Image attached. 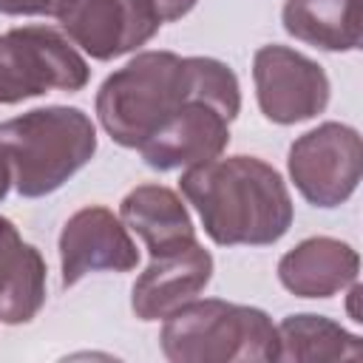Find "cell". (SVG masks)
Here are the masks:
<instances>
[{"mask_svg": "<svg viewBox=\"0 0 363 363\" xmlns=\"http://www.w3.org/2000/svg\"><path fill=\"white\" fill-rule=\"evenodd\" d=\"M213 96L241 111L235 71L216 57H179L173 51H139L96 91V119L122 147H139L187 99Z\"/></svg>", "mask_w": 363, "mask_h": 363, "instance_id": "obj_1", "label": "cell"}, {"mask_svg": "<svg viewBox=\"0 0 363 363\" xmlns=\"http://www.w3.org/2000/svg\"><path fill=\"white\" fill-rule=\"evenodd\" d=\"M179 190L218 247L275 244L295 218L284 176L258 156H218L187 167Z\"/></svg>", "mask_w": 363, "mask_h": 363, "instance_id": "obj_2", "label": "cell"}, {"mask_svg": "<svg viewBox=\"0 0 363 363\" xmlns=\"http://www.w3.org/2000/svg\"><path fill=\"white\" fill-rule=\"evenodd\" d=\"M11 184L23 199L60 190L96 153V128L82 108L45 105L0 122Z\"/></svg>", "mask_w": 363, "mask_h": 363, "instance_id": "obj_3", "label": "cell"}, {"mask_svg": "<svg viewBox=\"0 0 363 363\" xmlns=\"http://www.w3.org/2000/svg\"><path fill=\"white\" fill-rule=\"evenodd\" d=\"M159 346L170 363H272L278 329L258 306L193 298L164 318Z\"/></svg>", "mask_w": 363, "mask_h": 363, "instance_id": "obj_4", "label": "cell"}, {"mask_svg": "<svg viewBox=\"0 0 363 363\" xmlns=\"http://www.w3.org/2000/svg\"><path fill=\"white\" fill-rule=\"evenodd\" d=\"M88 79L85 57L62 31L17 26L0 34V105H17L48 91L77 94Z\"/></svg>", "mask_w": 363, "mask_h": 363, "instance_id": "obj_5", "label": "cell"}, {"mask_svg": "<svg viewBox=\"0 0 363 363\" xmlns=\"http://www.w3.org/2000/svg\"><path fill=\"white\" fill-rule=\"evenodd\" d=\"M286 170L298 193L312 204L332 210L343 204L360 184L363 142L352 125L320 122L301 133L286 156Z\"/></svg>", "mask_w": 363, "mask_h": 363, "instance_id": "obj_6", "label": "cell"}, {"mask_svg": "<svg viewBox=\"0 0 363 363\" xmlns=\"http://www.w3.org/2000/svg\"><path fill=\"white\" fill-rule=\"evenodd\" d=\"M252 79L261 113L275 125L315 119L329 105V77L323 65L289 45H261L252 57Z\"/></svg>", "mask_w": 363, "mask_h": 363, "instance_id": "obj_7", "label": "cell"}, {"mask_svg": "<svg viewBox=\"0 0 363 363\" xmlns=\"http://www.w3.org/2000/svg\"><path fill=\"white\" fill-rule=\"evenodd\" d=\"M235 116V108L199 94L187 99L170 119H164L136 150L142 162L159 173L204 164L227 150L230 122Z\"/></svg>", "mask_w": 363, "mask_h": 363, "instance_id": "obj_8", "label": "cell"}, {"mask_svg": "<svg viewBox=\"0 0 363 363\" xmlns=\"http://www.w3.org/2000/svg\"><path fill=\"white\" fill-rule=\"evenodd\" d=\"M54 20L74 45L99 62L142 48L162 26L150 0H62Z\"/></svg>", "mask_w": 363, "mask_h": 363, "instance_id": "obj_9", "label": "cell"}, {"mask_svg": "<svg viewBox=\"0 0 363 363\" xmlns=\"http://www.w3.org/2000/svg\"><path fill=\"white\" fill-rule=\"evenodd\" d=\"M139 264L136 241L122 218L102 207L88 204L68 216L60 233V269L62 286L79 284L91 272H130Z\"/></svg>", "mask_w": 363, "mask_h": 363, "instance_id": "obj_10", "label": "cell"}, {"mask_svg": "<svg viewBox=\"0 0 363 363\" xmlns=\"http://www.w3.org/2000/svg\"><path fill=\"white\" fill-rule=\"evenodd\" d=\"M213 278V255L193 241L190 247L156 255L130 286V309L139 320H164L179 306L193 301Z\"/></svg>", "mask_w": 363, "mask_h": 363, "instance_id": "obj_11", "label": "cell"}, {"mask_svg": "<svg viewBox=\"0 0 363 363\" xmlns=\"http://www.w3.org/2000/svg\"><path fill=\"white\" fill-rule=\"evenodd\" d=\"M360 255L352 244L332 235H312L278 261V281L298 298H332L357 281Z\"/></svg>", "mask_w": 363, "mask_h": 363, "instance_id": "obj_12", "label": "cell"}, {"mask_svg": "<svg viewBox=\"0 0 363 363\" xmlns=\"http://www.w3.org/2000/svg\"><path fill=\"white\" fill-rule=\"evenodd\" d=\"M119 218L145 241L150 258L179 252L196 241V227L184 201L164 184H136L122 199Z\"/></svg>", "mask_w": 363, "mask_h": 363, "instance_id": "obj_13", "label": "cell"}, {"mask_svg": "<svg viewBox=\"0 0 363 363\" xmlns=\"http://www.w3.org/2000/svg\"><path fill=\"white\" fill-rule=\"evenodd\" d=\"M45 258L11 218L0 216V323L20 326L45 306Z\"/></svg>", "mask_w": 363, "mask_h": 363, "instance_id": "obj_14", "label": "cell"}, {"mask_svg": "<svg viewBox=\"0 0 363 363\" xmlns=\"http://www.w3.org/2000/svg\"><path fill=\"white\" fill-rule=\"evenodd\" d=\"M281 23L289 37L320 51L360 48V0H286Z\"/></svg>", "mask_w": 363, "mask_h": 363, "instance_id": "obj_15", "label": "cell"}, {"mask_svg": "<svg viewBox=\"0 0 363 363\" xmlns=\"http://www.w3.org/2000/svg\"><path fill=\"white\" fill-rule=\"evenodd\" d=\"M278 360L318 363V360H360V335L343 329L337 320L315 312L286 315L278 326Z\"/></svg>", "mask_w": 363, "mask_h": 363, "instance_id": "obj_16", "label": "cell"}, {"mask_svg": "<svg viewBox=\"0 0 363 363\" xmlns=\"http://www.w3.org/2000/svg\"><path fill=\"white\" fill-rule=\"evenodd\" d=\"M62 0H0V14L9 17H57Z\"/></svg>", "mask_w": 363, "mask_h": 363, "instance_id": "obj_17", "label": "cell"}, {"mask_svg": "<svg viewBox=\"0 0 363 363\" xmlns=\"http://www.w3.org/2000/svg\"><path fill=\"white\" fill-rule=\"evenodd\" d=\"M150 3L162 23H173V20H182L184 14H190L199 0H150Z\"/></svg>", "mask_w": 363, "mask_h": 363, "instance_id": "obj_18", "label": "cell"}, {"mask_svg": "<svg viewBox=\"0 0 363 363\" xmlns=\"http://www.w3.org/2000/svg\"><path fill=\"white\" fill-rule=\"evenodd\" d=\"M9 187H11V170H9V162H6V153L0 150V201L9 196Z\"/></svg>", "mask_w": 363, "mask_h": 363, "instance_id": "obj_19", "label": "cell"}]
</instances>
